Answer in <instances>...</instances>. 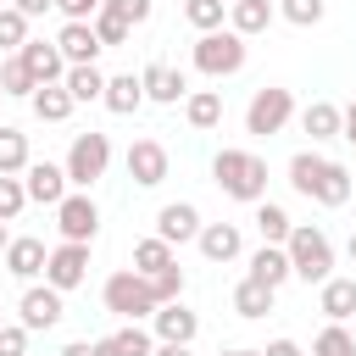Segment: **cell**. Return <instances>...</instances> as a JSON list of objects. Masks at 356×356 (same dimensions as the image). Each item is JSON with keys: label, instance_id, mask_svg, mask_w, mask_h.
Instances as JSON below:
<instances>
[{"label": "cell", "instance_id": "44", "mask_svg": "<svg viewBox=\"0 0 356 356\" xmlns=\"http://www.w3.org/2000/svg\"><path fill=\"white\" fill-rule=\"evenodd\" d=\"M11 6H17V11H22V17H28V22H33V17H44V11H50V6H56V0H11Z\"/></svg>", "mask_w": 356, "mask_h": 356}, {"label": "cell", "instance_id": "16", "mask_svg": "<svg viewBox=\"0 0 356 356\" xmlns=\"http://www.w3.org/2000/svg\"><path fill=\"white\" fill-rule=\"evenodd\" d=\"M56 44H61L67 67H95V56L106 50V44H100V33H95V22H61Z\"/></svg>", "mask_w": 356, "mask_h": 356}, {"label": "cell", "instance_id": "19", "mask_svg": "<svg viewBox=\"0 0 356 356\" xmlns=\"http://www.w3.org/2000/svg\"><path fill=\"white\" fill-rule=\"evenodd\" d=\"M150 350H156V334H150V328H139V323L111 328V334H100V339H95V356H150Z\"/></svg>", "mask_w": 356, "mask_h": 356}, {"label": "cell", "instance_id": "22", "mask_svg": "<svg viewBox=\"0 0 356 356\" xmlns=\"http://www.w3.org/2000/svg\"><path fill=\"white\" fill-rule=\"evenodd\" d=\"M106 111H117V117H134L139 106H145V83H139V72H117V78H106V100H100Z\"/></svg>", "mask_w": 356, "mask_h": 356}, {"label": "cell", "instance_id": "20", "mask_svg": "<svg viewBox=\"0 0 356 356\" xmlns=\"http://www.w3.org/2000/svg\"><path fill=\"white\" fill-rule=\"evenodd\" d=\"M195 245H200L206 261H234V256L245 250V234H239V222H206Z\"/></svg>", "mask_w": 356, "mask_h": 356}, {"label": "cell", "instance_id": "47", "mask_svg": "<svg viewBox=\"0 0 356 356\" xmlns=\"http://www.w3.org/2000/svg\"><path fill=\"white\" fill-rule=\"evenodd\" d=\"M61 356H95V339H72V345H61Z\"/></svg>", "mask_w": 356, "mask_h": 356}, {"label": "cell", "instance_id": "23", "mask_svg": "<svg viewBox=\"0 0 356 356\" xmlns=\"http://www.w3.org/2000/svg\"><path fill=\"white\" fill-rule=\"evenodd\" d=\"M228 28H234L239 39L267 33V28H273V0H234V6H228Z\"/></svg>", "mask_w": 356, "mask_h": 356}, {"label": "cell", "instance_id": "36", "mask_svg": "<svg viewBox=\"0 0 356 356\" xmlns=\"http://www.w3.org/2000/svg\"><path fill=\"white\" fill-rule=\"evenodd\" d=\"M22 44H28V17H22L17 6H0V50L17 56Z\"/></svg>", "mask_w": 356, "mask_h": 356}, {"label": "cell", "instance_id": "41", "mask_svg": "<svg viewBox=\"0 0 356 356\" xmlns=\"http://www.w3.org/2000/svg\"><path fill=\"white\" fill-rule=\"evenodd\" d=\"M150 289H156V300H161V306L184 300V267H167V273H156V278H150Z\"/></svg>", "mask_w": 356, "mask_h": 356}, {"label": "cell", "instance_id": "49", "mask_svg": "<svg viewBox=\"0 0 356 356\" xmlns=\"http://www.w3.org/2000/svg\"><path fill=\"white\" fill-rule=\"evenodd\" d=\"M217 356H267V350H217Z\"/></svg>", "mask_w": 356, "mask_h": 356}, {"label": "cell", "instance_id": "43", "mask_svg": "<svg viewBox=\"0 0 356 356\" xmlns=\"http://www.w3.org/2000/svg\"><path fill=\"white\" fill-rule=\"evenodd\" d=\"M100 6H106V0H56V11H61L67 22H95Z\"/></svg>", "mask_w": 356, "mask_h": 356}, {"label": "cell", "instance_id": "34", "mask_svg": "<svg viewBox=\"0 0 356 356\" xmlns=\"http://www.w3.org/2000/svg\"><path fill=\"white\" fill-rule=\"evenodd\" d=\"M0 89H6V100L11 95H22V100H33V89H39V78L22 67V56H6L0 61Z\"/></svg>", "mask_w": 356, "mask_h": 356}, {"label": "cell", "instance_id": "6", "mask_svg": "<svg viewBox=\"0 0 356 356\" xmlns=\"http://www.w3.org/2000/svg\"><path fill=\"white\" fill-rule=\"evenodd\" d=\"M67 184L72 189H95L100 178H106V167H111V139L106 134H72V145H67Z\"/></svg>", "mask_w": 356, "mask_h": 356}, {"label": "cell", "instance_id": "35", "mask_svg": "<svg viewBox=\"0 0 356 356\" xmlns=\"http://www.w3.org/2000/svg\"><path fill=\"white\" fill-rule=\"evenodd\" d=\"M312 356H356V334L345 323H328L317 339H312Z\"/></svg>", "mask_w": 356, "mask_h": 356}, {"label": "cell", "instance_id": "46", "mask_svg": "<svg viewBox=\"0 0 356 356\" xmlns=\"http://www.w3.org/2000/svg\"><path fill=\"white\" fill-rule=\"evenodd\" d=\"M339 111H345V128H339V139H350V145H356V100H350V106H339Z\"/></svg>", "mask_w": 356, "mask_h": 356}, {"label": "cell", "instance_id": "3", "mask_svg": "<svg viewBox=\"0 0 356 356\" xmlns=\"http://www.w3.org/2000/svg\"><path fill=\"white\" fill-rule=\"evenodd\" d=\"M289 267H295V278H306V284H328L334 278V245H328V234L317 228V222H295V234H289Z\"/></svg>", "mask_w": 356, "mask_h": 356}, {"label": "cell", "instance_id": "42", "mask_svg": "<svg viewBox=\"0 0 356 356\" xmlns=\"http://www.w3.org/2000/svg\"><path fill=\"white\" fill-rule=\"evenodd\" d=\"M0 356H28V328L22 323H6L0 328Z\"/></svg>", "mask_w": 356, "mask_h": 356}, {"label": "cell", "instance_id": "28", "mask_svg": "<svg viewBox=\"0 0 356 356\" xmlns=\"http://www.w3.org/2000/svg\"><path fill=\"white\" fill-rule=\"evenodd\" d=\"M28 167H33V156H28V134L11 128V122H0V172L17 178V172H28Z\"/></svg>", "mask_w": 356, "mask_h": 356}, {"label": "cell", "instance_id": "50", "mask_svg": "<svg viewBox=\"0 0 356 356\" xmlns=\"http://www.w3.org/2000/svg\"><path fill=\"white\" fill-rule=\"evenodd\" d=\"M6 245H11V234H6V222H0V256H6Z\"/></svg>", "mask_w": 356, "mask_h": 356}, {"label": "cell", "instance_id": "14", "mask_svg": "<svg viewBox=\"0 0 356 356\" xmlns=\"http://www.w3.org/2000/svg\"><path fill=\"white\" fill-rule=\"evenodd\" d=\"M200 211L189 206V200H167L161 211H156V239H167V245H189V239H200Z\"/></svg>", "mask_w": 356, "mask_h": 356}, {"label": "cell", "instance_id": "4", "mask_svg": "<svg viewBox=\"0 0 356 356\" xmlns=\"http://www.w3.org/2000/svg\"><path fill=\"white\" fill-rule=\"evenodd\" d=\"M100 300H106V312H117V317H128V323H145V317H156V312H161V300H156L150 278H145V273H134V267L111 273V278H106V289H100Z\"/></svg>", "mask_w": 356, "mask_h": 356}, {"label": "cell", "instance_id": "27", "mask_svg": "<svg viewBox=\"0 0 356 356\" xmlns=\"http://www.w3.org/2000/svg\"><path fill=\"white\" fill-rule=\"evenodd\" d=\"M256 234H261V245H289V234H295V222H289V211L278 206V200H256Z\"/></svg>", "mask_w": 356, "mask_h": 356}, {"label": "cell", "instance_id": "45", "mask_svg": "<svg viewBox=\"0 0 356 356\" xmlns=\"http://www.w3.org/2000/svg\"><path fill=\"white\" fill-rule=\"evenodd\" d=\"M267 356H306V350H300L295 339H273V345H267Z\"/></svg>", "mask_w": 356, "mask_h": 356}, {"label": "cell", "instance_id": "48", "mask_svg": "<svg viewBox=\"0 0 356 356\" xmlns=\"http://www.w3.org/2000/svg\"><path fill=\"white\" fill-rule=\"evenodd\" d=\"M150 356H189V345H156Z\"/></svg>", "mask_w": 356, "mask_h": 356}, {"label": "cell", "instance_id": "12", "mask_svg": "<svg viewBox=\"0 0 356 356\" xmlns=\"http://www.w3.org/2000/svg\"><path fill=\"white\" fill-rule=\"evenodd\" d=\"M139 83H145V100H156V106L189 100V78H184V67H172V61H150V67L139 72Z\"/></svg>", "mask_w": 356, "mask_h": 356}, {"label": "cell", "instance_id": "21", "mask_svg": "<svg viewBox=\"0 0 356 356\" xmlns=\"http://www.w3.org/2000/svg\"><path fill=\"white\" fill-rule=\"evenodd\" d=\"M245 278H256V284L278 289L284 278H295V267H289V250H284V245H261V250H250V273H245Z\"/></svg>", "mask_w": 356, "mask_h": 356}, {"label": "cell", "instance_id": "18", "mask_svg": "<svg viewBox=\"0 0 356 356\" xmlns=\"http://www.w3.org/2000/svg\"><path fill=\"white\" fill-rule=\"evenodd\" d=\"M6 273L11 278H22V284H33L39 273H44V261H50V250H44V239H33V234H22V239H11L6 245Z\"/></svg>", "mask_w": 356, "mask_h": 356}, {"label": "cell", "instance_id": "32", "mask_svg": "<svg viewBox=\"0 0 356 356\" xmlns=\"http://www.w3.org/2000/svg\"><path fill=\"white\" fill-rule=\"evenodd\" d=\"M61 83H67V95H72L78 106H83V100H106V72H100V67H67Z\"/></svg>", "mask_w": 356, "mask_h": 356}, {"label": "cell", "instance_id": "33", "mask_svg": "<svg viewBox=\"0 0 356 356\" xmlns=\"http://www.w3.org/2000/svg\"><path fill=\"white\" fill-rule=\"evenodd\" d=\"M222 17H228V0H184V22L195 33H217Z\"/></svg>", "mask_w": 356, "mask_h": 356}, {"label": "cell", "instance_id": "7", "mask_svg": "<svg viewBox=\"0 0 356 356\" xmlns=\"http://www.w3.org/2000/svg\"><path fill=\"white\" fill-rule=\"evenodd\" d=\"M289 117H295V95H289L284 83H261V89L250 95V106H245V134L273 139V134H284Z\"/></svg>", "mask_w": 356, "mask_h": 356}, {"label": "cell", "instance_id": "13", "mask_svg": "<svg viewBox=\"0 0 356 356\" xmlns=\"http://www.w3.org/2000/svg\"><path fill=\"white\" fill-rule=\"evenodd\" d=\"M22 184H28V200H39V206H61V200L72 195L61 161H33V167L22 172Z\"/></svg>", "mask_w": 356, "mask_h": 356}, {"label": "cell", "instance_id": "9", "mask_svg": "<svg viewBox=\"0 0 356 356\" xmlns=\"http://www.w3.org/2000/svg\"><path fill=\"white\" fill-rule=\"evenodd\" d=\"M61 317H67L61 289H50V284H28V289H22V300H17V323H22L28 334H50Z\"/></svg>", "mask_w": 356, "mask_h": 356}, {"label": "cell", "instance_id": "25", "mask_svg": "<svg viewBox=\"0 0 356 356\" xmlns=\"http://www.w3.org/2000/svg\"><path fill=\"white\" fill-rule=\"evenodd\" d=\"M317 306H323L328 323H350L356 317V278H328L323 295H317Z\"/></svg>", "mask_w": 356, "mask_h": 356}, {"label": "cell", "instance_id": "5", "mask_svg": "<svg viewBox=\"0 0 356 356\" xmlns=\"http://www.w3.org/2000/svg\"><path fill=\"white\" fill-rule=\"evenodd\" d=\"M245 39L234 33V28H217V33H200L195 39V50H189V61H195V72H206V78H234L239 67H245Z\"/></svg>", "mask_w": 356, "mask_h": 356}, {"label": "cell", "instance_id": "11", "mask_svg": "<svg viewBox=\"0 0 356 356\" xmlns=\"http://www.w3.org/2000/svg\"><path fill=\"white\" fill-rule=\"evenodd\" d=\"M83 278H89V245H67V239H61V245L50 250V261H44V284L67 295V289H78Z\"/></svg>", "mask_w": 356, "mask_h": 356}, {"label": "cell", "instance_id": "2", "mask_svg": "<svg viewBox=\"0 0 356 356\" xmlns=\"http://www.w3.org/2000/svg\"><path fill=\"white\" fill-rule=\"evenodd\" d=\"M211 178H217V189H222L228 200H245V206L267 200V161H261L256 150L222 145V150L211 156Z\"/></svg>", "mask_w": 356, "mask_h": 356}, {"label": "cell", "instance_id": "30", "mask_svg": "<svg viewBox=\"0 0 356 356\" xmlns=\"http://www.w3.org/2000/svg\"><path fill=\"white\" fill-rule=\"evenodd\" d=\"M167 267H178V256H172V245L167 239H139L134 245V273H145V278H156V273H167Z\"/></svg>", "mask_w": 356, "mask_h": 356}, {"label": "cell", "instance_id": "53", "mask_svg": "<svg viewBox=\"0 0 356 356\" xmlns=\"http://www.w3.org/2000/svg\"><path fill=\"white\" fill-rule=\"evenodd\" d=\"M0 328H6V312H0Z\"/></svg>", "mask_w": 356, "mask_h": 356}, {"label": "cell", "instance_id": "17", "mask_svg": "<svg viewBox=\"0 0 356 356\" xmlns=\"http://www.w3.org/2000/svg\"><path fill=\"white\" fill-rule=\"evenodd\" d=\"M17 56H22V67H28L39 83H61V78H67V56H61L56 39H28Z\"/></svg>", "mask_w": 356, "mask_h": 356}, {"label": "cell", "instance_id": "8", "mask_svg": "<svg viewBox=\"0 0 356 356\" xmlns=\"http://www.w3.org/2000/svg\"><path fill=\"white\" fill-rule=\"evenodd\" d=\"M56 228H61L67 245H95V234H100V206L89 200V189H72V195L56 206Z\"/></svg>", "mask_w": 356, "mask_h": 356}, {"label": "cell", "instance_id": "40", "mask_svg": "<svg viewBox=\"0 0 356 356\" xmlns=\"http://www.w3.org/2000/svg\"><path fill=\"white\" fill-rule=\"evenodd\" d=\"M100 11H111V17H122L128 28H139V22H150V11H156V0H106Z\"/></svg>", "mask_w": 356, "mask_h": 356}, {"label": "cell", "instance_id": "26", "mask_svg": "<svg viewBox=\"0 0 356 356\" xmlns=\"http://www.w3.org/2000/svg\"><path fill=\"white\" fill-rule=\"evenodd\" d=\"M28 106H33V117H39V122H67V117H72V106H78V100H72V95H67V83H39V89H33V100H28Z\"/></svg>", "mask_w": 356, "mask_h": 356}, {"label": "cell", "instance_id": "29", "mask_svg": "<svg viewBox=\"0 0 356 356\" xmlns=\"http://www.w3.org/2000/svg\"><path fill=\"white\" fill-rule=\"evenodd\" d=\"M184 117H189V128H217L222 122V95L217 89H189V100H184Z\"/></svg>", "mask_w": 356, "mask_h": 356}, {"label": "cell", "instance_id": "10", "mask_svg": "<svg viewBox=\"0 0 356 356\" xmlns=\"http://www.w3.org/2000/svg\"><path fill=\"white\" fill-rule=\"evenodd\" d=\"M122 161H128V178H134L139 189H156V184H167V167H172L161 139H134Z\"/></svg>", "mask_w": 356, "mask_h": 356}, {"label": "cell", "instance_id": "31", "mask_svg": "<svg viewBox=\"0 0 356 356\" xmlns=\"http://www.w3.org/2000/svg\"><path fill=\"white\" fill-rule=\"evenodd\" d=\"M273 295H278V289H267V284H256V278H239V284H234V312H239V317H267V312H273Z\"/></svg>", "mask_w": 356, "mask_h": 356}, {"label": "cell", "instance_id": "51", "mask_svg": "<svg viewBox=\"0 0 356 356\" xmlns=\"http://www.w3.org/2000/svg\"><path fill=\"white\" fill-rule=\"evenodd\" d=\"M345 250H350V261H356V234H350V245H345Z\"/></svg>", "mask_w": 356, "mask_h": 356}, {"label": "cell", "instance_id": "38", "mask_svg": "<svg viewBox=\"0 0 356 356\" xmlns=\"http://www.w3.org/2000/svg\"><path fill=\"white\" fill-rule=\"evenodd\" d=\"M278 11H284V17L295 22V28H317L328 6H323V0H278Z\"/></svg>", "mask_w": 356, "mask_h": 356}, {"label": "cell", "instance_id": "54", "mask_svg": "<svg viewBox=\"0 0 356 356\" xmlns=\"http://www.w3.org/2000/svg\"><path fill=\"white\" fill-rule=\"evenodd\" d=\"M228 6H234V0H228Z\"/></svg>", "mask_w": 356, "mask_h": 356}, {"label": "cell", "instance_id": "15", "mask_svg": "<svg viewBox=\"0 0 356 356\" xmlns=\"http://www.w3.org/2000/svg\"><path fill=\"white\" fill-rule=\"evenodd\" d=\"M150 334H156V345H195L200 317H195L184 300H172V306H161V312L150 317Z\"/></svg>", "mask_w": 356, "mask_h": 356}, {"label": "cell", "instance_id": "37", "mask_svg": "<svg viewBox=\"0 0 356 356\" xmlns=\"http://www.w3.org/2000/svg\"><path fill=\"white\" fill-rule=\"evenodd\" d=\"M22 206H28V184L0 172V222H17V217H22Z\"/></svg>", "mask_w": 356, "mask_h": 356}, {"label": "cell", "instance_id": "1", "mask_svg": "<svg viewBox=\"0 0 356 356\" xmlns=\"http://www.w3.org/2000/svg\"><path fill=\"white\" fill-rule=\"evenodd\" d=\"M289 184H295V195H306L317 206H345L350 200V167L328 161L317 150H295L289 156Z\"/></svg>", "mask_w": 356, "mask_h": 356}, {"label": "cell", "instance_id": "52", "mask_svg": "<svg viewBox=\"0 0 356 356\" xmlns=\"http://www.w3.org/2000/svg\"><path fill=\"white\" fill-rule=\"evenodd\" d=\"M0 106H6V89H0Z\"/></svg>", "mask_w": 356, "mask_h": 356}, {"label": "cell", "instance_id": "39", "mask_svg": "<svg viewBox=\"0 0 356 356\" xmlns=\"http://www.w3.org/2000/svg\"><path fill=\"white\" fill-rule=\"evenodd\" d=\"M95 33H100V44H106V50H117V44H128V33H134V28H128L122 17H111V11H95Z\"/></svg>", "mask_w": 356, "mask_h": 356}, {"label": "cell", "instance_id": "24", "mask_svg": "<svg viewBox=\"0 0 356 356\" xmlns=\"http://www.w3.org/2000/svg\"><path fill=\"white\" fill-rule=\"evenodd\" d=\"M300 128L312 134V145H323V139H339V128H345V111H339L334 100H312V106L300 111Z\"/></svg>", "mask_w": 356, "mask_h": 356}]
</instances>
